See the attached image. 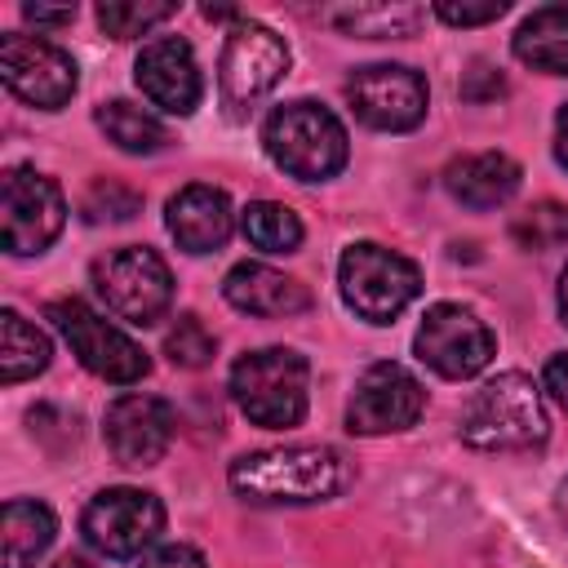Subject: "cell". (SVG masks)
<instances>
[{"label": "cell", "instance_id": "22", "mask_svg": "<svg viewBox=\"0 0 568 568\" xmlns=\"http://www.w3.org/2000/svg\"><path fill=\"white\" fill-rule=\"evenodd\" d=\"M49 337L27 324L18 311H0V377L13 386V382H27L36 373L49 368Z\"/></svg>", "mask_w": 568, "mask_h": 568}, {"label": "cell", "instance_id": "13", "mask_svg": "<svg viewBox=\"0 0 568 568\" xmlns=\"http://www.w3.org/2000/svg\"><path fill=\"white\" fill-rule=\"evenodd\" d=\"M346 102L368 129L404 133V129H417L426 115V80L413 67L373 62L346 80Z\"/></svg>", "mask_w": 568, "mask_h": 568}, {"label": "cell", "instance_id": "8", "mask_svg": "<svg viewBox=\"0 0 568 568\" xmlns=\"http://www.w3.org/2000/svg\"><path fill=\"white\" fill-rule=\"evenodd\" d=\"M93 284L106 302L129 324H155L169 302H173V275L155 248H111L106 257L93 262Z\"/></svg>", "mask_w": 568, "mask_h": 568}, {"label": "cell", "instance_id": "31", "mask_svg": "<svg viewBox=\"0 0 568 568\" xmlns=\"http://www.w3.org/2000/svg\"><path fill=\"white\" fill-rule=\"evenodd\" d=\"M506 93V80L488 67V62H475L470 71H466V80H462V98L466 102H493V98H501Z\"/></svg>", "mask_w": 568, "mask_h": 568}, {"label": "cell", "instance_id": "9", "mask_svg": "<svg viewBox=\"0 0 568 568\" xmlns=\"http://www.w3.org/2000/svg\"><path fill=\"white\" fill-rule=\"evenodd\" d=\"M67 222L62 186L36 169H9L0 182V240L13 257L44 253Z\"/></svg>", "mask_w": 568, "mask_h": 568}, {"label": "cell", "instance_id": "32", "mask_svg": "<svg viewBox=\"0 0 568 568\" xmlns=\"http://www.w3.org/2000/svg\"><path fill=\"white\" fill-rule=\"evenodd\" d=\"M142 568H209V559H204L195 546H182V541H173V546H160V550H151V555L142 559Z\"/></svg>", "mask_w": 568, "mask_h": 568}, {"label": "cell", "instance_id": "4", "mask_svg": "<svg viewBox=\"0 0 568 568\" xmlns=\"http://www.w3.org/2000/svg\"><path fill=\"white\" fill-rule=\"evenodd\" d=\"M306 382L311 368L288 346H262L235 359L231 368V399L253 426L284 430L306 417Z\"/></svg>", "mask_w": 568, "mask_h": 568}, {"label": "cell", "instance_id": "25", "mask_svg": "<svg viewBox=\"0 0 568 568\" xmlns=\"http://www.w3.org/2000/svg\"><path fill=\"white\" fill-rule=\"evenodd\" d=\"M240 226H244V240L262 253H293L302 244V222L288 204H275V200H253L244 213H240Z\"/></svg>", "mask_w": 568, "mask_h": 568}, {"label": "cell", "instance_id": "11", "mask_svg": "<svg viewBox=\"0 0 568 568\" xmlns=\"http://www.w3.org/2000/svg\"><path fill=\"white\" fill-rule=\"evenodd\" d=\"M160 528H164V506L142 488H102L80 515L84 541L106 559L142 555L160 537Z\"/></svg>", "mask_w": 568, "mask_h": 568}, {"label": "cell", "instance_id": "12", "mask_svg": "<svg viewBox=\"0 0 568 568\" xmlns=\"http://www.w3.org/2000/svg\"><path fill=\"white\" fill-rule=\"evenodd\" d=\"M0 80L13 98H22L40 111H58L75 93V62L44 36L9 31L0 40Z\"/></svg>", "mask_w": 568, "mask_h": 568}, {"label": "cell", "instance_id": "27", "mask_svg": "<svg viewBox=\"0 0 568 568\" xmlns=\"http://www.w3.org/2000/svg\"><path fill=\"white\" fill-rule=\"evenodd\" d=\"M510 235H515L519 248H537V253L559 248V244H568V209L537 204V209H528L510 222Z\"/></svg>", "mask_w": 568, "mask_h": 568}, {"label": "cell", "instance_id": "10", "mask_svg": "<svg viewBox=\"0 0 568 568\" xmlns=\"http://www.w3.org/2000/svg\"><path fill=\"white\" fill-rule=\"evenodd\" d=\"M413 351H417V359L430 364L439 377L462 382V377H475V373L488 368L497 342H493L488 324H484L475 311H466V306H457V302H435V306L422 315V328H417V337H413Z\"/></svg>", "mask_w": 568, "mask_h": 568}, {"label": "cell", "instance_id": "34", "mask_svg": "<svg viewBox=\"0 0 568 568\" xmlns=\"http://www.w3.org/2000/svg\"><path fill=\"white\" fill-rule=\"evenodd\" d=\"M22 18L36 22V27H67L75 18V4H22Z\"/></svg>", "mask_w": 568, "mask_h": 568}, {"label": "cell", "instance_id": "20", "mask_svg": "<svg viewBox=\"0 0 568 568\" xmlns=\"http://www.w3.org/2000/svg\"><path fill=\"white\" fill-rule=\"evenodd\" d=\"M515 58L546 75H568V4L532 9L515 31Z\"/></svg>", "mask_w": 568, "mask_h": 568}, {"label": "cell", "instance_id": "29", "mask_svg": "<svg viewBox=\"0 0 568 568\" xmlns=\"http://www.w3.org/2000/svg\"><path fill=\"white\" fill-rule=\"evenodd\" d=\"M80 209H84L89 222H129V217L142 209V195H138L133 186L106 178V182H93V186H89V195H84Z\"/></svg>", "mask_w": 568, "mask_h": 568}, {"label": "cell", "instance_id": "36", "mask_svg": "<svg viewBox=\"0 0 568 568\" xmlns=\"http://www.w3.org/2000/svg\"><path fill=\"white\" fill-rule=\"evenodd\" d=\"M559 315H564V324H568V266H564V275H559Z\"/></svg>", "mask_w": 568, "mask_h": 568}, {"label": "cell", "instance_id": "5", "mask_svg": "<svg viewBox=\"0 0 568 568\" xmlns=\"http://www.w3.org/2000/svg\"><path fill=\"white\" fill-rule=\"evenodd\" d=\"M337 284H342V302L368 320V324H390L417 293H422V275L417 266L395 253V248H382L373 240L364 244H351L337 262Z\"/></svg>", "mask_w": 568, "mask_h": 568}, {"label": "cell", "instance_id": "3", "mask_svg": "<svg viewBox=\"0 0 568 568\" xmlns=\"http://www.w3.org/2000/svg\"><path fill=\"white\" fill-rule=\"evenodd\" d=\"M546 435H550V422L541 408V390L524 373H497L462 408V439L484 453L537 448Z\"/></svg>", "mask_w": 568, "mask_h": 568}, {"label": "cell", "instance_id": "21", "mask_svg": "<svg viewBox=\"0 0 568 568\" xmlns=\"http://www.w3.org/2000/svg\"><path fill=\"white\" fill-rule=\"evenodd\" d=\"M53 532H58V519L44 501H27V497L4 501V515H0L4 568H31L53 546Z\"/></svg>", "mask_w": 568, "mask_h": 568}, {"label": "cell", "instance_id": "2", "mask_svg": "<svg viewBox=\"0 0 568 568\" xmlns=\"http://www.w3.org/2000/svg\"><path fill=\"white\" fill-rule=\"evenodd\" d=\"M262 151L271 155L275 169H284L297 182H324V178L342 173V164L351 155L342 120L328 106L306 102V98L284 102L266 115Z\"/></svg>", "mask_w": 568, "mask_h": 568}, {"label": "cell", "instance_id": "28", "mask_svg": "<svg viewBox=\"0 0 568 568\" xmlns=\"http://www.w3.org/2000/svg\"><path fill=\"white\" fill-rule=\"evenodd\" d=\"M213 351H217V342H213V333L200 324V315H178V324H173L169 337H164V355H169L178 368H204V364L213 359Z\"/></svg>", "mask_w": 568, "mask_h": 568}, {"label": "cell", "instance_id": "14", "mask_svg": "<svg viewBox=\"0 0 568 568\" xmlns=\"http://www.w3.org/2000/svg\"><path fill=\"white\" fill-rule=\"evenodd\" d=\"M422 408H426L422 382L404 364L382 359V364H368L364 377L355 382L346 426L355 435H390V430H408L422 417Z\"/></svg>", "mask_w": 568, "mask_h": 568}, {"label": "cell", "instance_id": "33", "mask_svg": "<svg viewBox=\"0 0 568 568\" xmlns=\"http://www.w3.org/2000/svg\"><path fill=\"white\" fill-rule=\"evenodd\" d=\"M541 390L568 413V351L546 359V368H541Z\"/></svg>", "mask_w": 568, "mask_h": 568}, {"label": "cell", "instance_id": "6", "mask_svg": "<svg viewBox=\"0 0 568 568\" xmlns=\"http://www.w3.org/2000/svg\"><path fill=\"white\" fill-rule=\"evenodd\" d=\"M284 71L288 44L262 22H235L217 62V102L226 120H248V111L284 80Z\"/></svg>", "mask_w": 568, "mask_h": 568}, {"label": "cell", "instance_id": "15", "mask_svg": "<svg viewBox=\"0 0 568 568\" xmlns=\"http://www.w3.org/2000/svg\"><path fill=\"white\" fill-rule=\"evenodd\" d=\"M178 417L160 395H120L102 417V439L120 466H155L173 444Z\"/></svg>", "mask_w": 568, "mask_h": 568}, {"label": "cell", "instance_id": "37", "mask_svg": "<svg viewBox=\"0 0 568 568\" xmlns=\"http://www.w3.org/2000/svg\"><path fill=\"white\" fill-rule=\"evenodd\" d=\"M53 568H93V564H89V559H80V555H62Z\"/></svg>", "mask_w": 568, "mask_h": 568}, {"label": "cell", "instance_id": "1", "mask_svg": "<svg viewBox=\"0 0 568 568\" xmlns=\"http://www.w3.org/2000/svg\"><path fill=\"white\" fill-rule=\"evenodd\" d=\"M231 488L257 506H306L328 501L351 484V462L328 444L257 448L231 462Z\"/></svg>", "mask_w": 568, "mask_h": 568}, {"label": "cell", "instance_id": "7", "mask_svg": "<svg viewBox=\"0 0 568 568\" xmlns=\"http://www.w3.org/2000/svg\"><path fill=\"white\" fill-rule=\"evenodd\" d=\"M49 320L53 328L62 333V342L71 346V355L102 382H115V386H133L146 377L151 359L146 351L124 333L115 328L111 320H102L93 306H84L80 297H58L49 302Z\"/></svg>", "mask_w": 568, "mask_h": 568}, {"label": "cell", "instance_id": "17", "mask_svg": "<svg viewBox=\"0 0 568 568\" xmlns=\"http://www.w3.org/2000/svg\"><path fill=\"white\" fill-rule=\"evenodd\" d=\"M164 222H169V235L178 240V248L186 253H213L231 240L235 231V213H231V200L226 191L209 186V182H191L182 186L169 209H164Z\"/></svg>", "mask_w": 568, "mask_h": 568}, {"label": "cell", "instance_id": "23", "mask_svg": "<svg viewBox=\"0 0 568 568\" xmlns=\"http://www.w3.org/2000/svg\"><path fill=\"white\" fill-rule=\"evenodd\" d=\"M98 129L106 133V142H115V146L129 151V155H151V151H160V146L169 142L164 124H160L151 111H142V106H133V102H124V98L98 106Z\"/></svg>", "mask_w": 568, "mask_h": 568}, {"label": "cell", "instance_id": "16", "mask_svg": "<svg viewBox=\"0 0 568 568\" xmlns=\"http://www.w3.org/2000/svg\"><path fill=\"white\" fill-rule=\"evenodd\" d=\"M133 80L169 115H191L200 106V93H204L195 53L178 36H160V40L142 44V53L133 62Z\"/></svg>", "mask_w": 568, "mask_h": 568}, {"label": "cell", "instance_id": "26", "mask_svg": "<svg viewBox=\"0 0 568 568\" xmlns=\"http://www.w3.org/2000/svg\"><path fill=\"white\" fill-rule=\"evenodd\" d=\"M178 4H164V0H102L98 4V27L115 40H133V36H146L151 27H160L164 18H173Z\"/></svg>", "mask_w": 568, "mask_h": 568}, {"label": "cell", "instance_id": "30", "mask_svg": "<svg viewBox=\"0 0 568 568\" xmlns=\"http://www.w3.org/2000/svg\"><path fill=\"white\" fill-rule=\"evenodd\" d=\"M510 4L506 0H484V4H457V0H439L435 4V18H444L448 27H479V22H493V18H501Z\"/></svg>", "mask_w": 568, "mask_h": 568}, {"label": "cell", "instance_id": "19", "mask_svg": "<svg viewBox=\"0 0 568 568\" xmlns=\"http://www.w3.org/2000/svg\"><path fill=\"white\" fill-rule=\"evenodd\" d=\"M444 191L466 209H497L519 191V164L501 151L457 155L444 169Z\"/></svg>", "mask_w": 568, "mask_h": 568}, {"label": "cell", "instance_id": "35", "mask_svg": "<svg viewBox=\"0 0 568 568\" xmlns=\"http://www.w3.org/2000/svg\"><path fill=\"white\" fill-rule=\"evenodd\" d=\"M555 155H559V164L568 169V102H564L559 115H555Z\"/></svg>", "mask_w": 568, "mask_h": 568}, {"label": "cell", "instance_id": "38", "mask_svg": "<svg viewBox=\"0 0 568 568\" xmlns=\"http://www.w3.org/2000/svg\"><path fill=\"white\" fill-rule=\"evenodd\" d=\"M559 497H564V501H559V506H564V515H568V484H564V493H559Z\"/></svg>", "mask_w": 568, "mask_h": 568}, {"label": "cell", "instance_id": "18", "mask_svg": "<svg viewBox=\"0 0 568 568\" xmlns=\"http://www.w3.org/2000/svg\"><path fill=\"white\" fill-rule=\"evenodd\" d=\"M222 293L235 311L244 315H262V320H280V315H297L311 306V293L302 280L266 266V262H240L226 271Z\"/></svg>", "mask_w": 568, "mask_h": 568}, {"label": "cell", "instance_id": "24", "mask_svg": "<svg viewBox=\"0 0 568 568\" xmlns=\"http://www.w3.org/2000/svg\"><path fill=\"white\" fill-rule=\"evenodd\" d=\"M342 31L351 36H368V40H399V36H413L426 18L422 4H355V9H337L328 13Z\"/></svg>", "mask_w": 568, "mask_h": 568}]
</instances>
